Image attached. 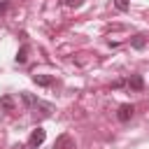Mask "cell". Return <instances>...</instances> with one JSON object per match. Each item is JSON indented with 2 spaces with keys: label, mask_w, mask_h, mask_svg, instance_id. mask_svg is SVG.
I'll list each match as a JSON object with an SVG mask.
<instances>
[{
  "label": "cell",
  "mask_w": 149,
  "mask_h": 149,
  "mask_svg": "<svg viewBox=\"0 0 149 149\" xmlns=\"http://www.w3.org/2000/svg\"><path fill=\"white\" fill-rule=\"evenodd\" d=\"M21 100H23L26 109H28V112H33V114L51 116V112H54V105H49V102H44V100L35 98V95H33V93H28V91H21Z\"/></svg>",
  "instance_id": "6da1fadb"
},
{
  "label": "cell",
  "mask_w": 149,
  "mask_h": 149,
  "mask_svg": "<svg viewBox=\"0 0 149 149\" xmlns=\"http://www.w3.org/2000/svg\"><path fill=\"white\" fill-rule=\"evenodd\" d=\"M54 149H77V142L70 133H61L54 142Z\"/></svg>",
  "instance_id": "7a4b0ae2"
},
{
  "label": "cell",
  "mask_w": 149,
  "mask_h": 149,
  "mask_svg": "<svg viewBox=\"0 0 149 149\" xmlns=\"http://www.w3.org/2000/svg\"><path fill=\"white\" fill-rule=\"evenodd\" d=\"M44 140H47V130L37 126V128H35V130L30 133V137H28V144H30L33 149H37V147H40V144H42Z\"/></svg>",
  "instance_id": "3957f363"
},
{
  "label": "cell",
  "mask_w": 149,
  "mask_h": 149,
  "mask_svg": "<svg viewBox=\"0 0 149 149\" xmlns=\"http://www.w3.org/2000/svg\"><path fill=\"white\" fill-rule=\"evenodd\" d=\"M133 114H135V107H133V105H128V102L119 105V109H116V119H119L121 123L130 121V116H133Z\"/></svg>",
  "instance_id": "277c9868"
},
{
  "label": "cell",
  "mask_w": 149,
  "mask_h": 149,
  "mask_svg": "<svg viewBox=\"0 0 149 149\" xmlns=\"http://www.w3.org/2000/svg\"><path fill=\"white\" fill-rule=\"evenodd\" d=\"M126 86H128L130 91H142V88H144L142 74H130V79H126Z\"/></svg>",
  "instance_id": "5b68a950"
},
{
  "label": "cell",
  "mask_w": 149,
  "mask_h": 149,
  "mask_svg": "<svg viewBox=\"0 0 149 149\" xmlns=\"http://www.w3.org/2000/svg\"><path fill=\"white\" fill-rule=\"evenodd\" d=\"M33 81L37 86H51L54 84V77L51 74H33Z\"/></svg>",
  "instance_id": "8992f818"
},
{
  "label": "cell",
  "mask_w": 149,
  "mask_h": 149,
  "mask_svg": "<svg viewBox=\"0 0 149 149\" xmlns=\"http://www.w3.org/2000/svg\"><path fill=\"white\" fill-rule=\"evenodd\" d=\"M0 109L12 112V109H14V98H12V95H2V98H0Z\"/></svg>",
  "instance_id": "52a82bcc"
},
{
  "label": "cell",
  "mask_w": 149,
  "mask_h": 149,
  "mask_svg": "<svg viewBox=\"0 0 149 149\" xmlns=\"http://www.w3.org/2000/svg\"><path fill=\"white\" fill-rule=\"evenodd\" d=\"M144 44H147V35H135L130 40V47L133 49H144Z\"/></svg>",
  "instance_id": "ba28073f"
},
{
  "label": "cell",
  "mask_w": 149,
  "mask_h": 149,
  "mask_svg": "<svg viewBox=\"0 0 149 149\" xmlns=\"http://www.w3.org/2000/svg\"><path fill=\"white\" fill-rule=\"evenodd\" d=\"M26 61H28V47L23 44V47L19 49V54H16V63H19V65H23Z\"/></svg>",
  "instance_id": "9c48e42d"
},
{
  "label": "cell",
  "mask_w": 149,
  "mask_h": 149,
  "mask_svg": "<svg viewBox=\"0 0 149 149\" xmlns=\"http://www.w3.org/2000/svg\"><path fill=\"white\" fill-rule=\"evenodd\" d=\"M128 5H130L128 0H114V7H116L119 12H126V9H128Z\"/></svg>",
  "instance_id": "30bf717a"
},
{
  "label": "cell",
  "mask_w": 149,
  "mask_h": 149,
  "mask_svg": "<svg viewBox=\"0 0 149 149\" xmlns=\"http://www.w3.org/2000/svg\"><path fill=\"white\" fill-rule=\"evenodd\" d=\"M81 2H84V0H65L68 7H81Z\"/></svg>",
  "instance_id": "8fae6325"
},
{
  "label": "cell",
  "mask_w": 149,
  "mask_h": 149,
  "mask_svg": "<svg viewBox=\"0 0 149 149\" xmlns=\"http://www.w3.org/2000/svg\"><path fill=\"white\" fill-rule=\"evenodd\" d=\"M7 7H9V0H0V14H5Z\"/></svg>",
  "instance_id": "7c38bea8"
},
{
  "label": "cell",
  "mask_w": 149,
  "mask_h": 149,
  "mask_svg": "<svg viewBox=\"0 0 149 149\" xmlns=\"http://www.w3.org/2000/svg\"><path fill=\"white\" fill-rule=\"evenodd\" d=\"M112 86H114V88H121V86H126V79H116Z\"/></svg>",
  "instance_id": "4fadbf2b"
}]
</instances>
